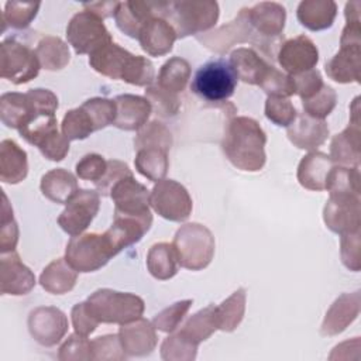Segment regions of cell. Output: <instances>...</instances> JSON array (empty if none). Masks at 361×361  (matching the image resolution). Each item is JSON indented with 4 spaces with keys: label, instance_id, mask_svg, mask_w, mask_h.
Returning <instances> with one entry per match:
<instances>
[{
    "label": "cell",
    "instance_id": "41",
    "mask_svg": "<svg viewBox=\"0 0 361 361\" xmlns=\"http://www.w3.org/2000/svg\"><path fill=\"white\" fill-rule=\"evenodd\" d=\"M172 142L173 140L169 128L161 121L154 120L144 124L138 130L134 138V148L135 151L144 149V148H159L169 152Z\"/></svg>",
    "mask_w": 361,
    "mask_h": 361
},
{
    "label": "cell",
    "instance_id": "54",
    "mask_svg": "<svg viewBox=\"0 0 361 361\" xmlns=\"http://www.w3.org/2000/svg\"><path fill=\"white\" fill-rule=\"evenodd\" d=\"M58 358L61 361L93 360L92 341H89L85 336H79L78 333L71 334L66 341L59 347Z\"/></svg>",
    "mask_w": 361,
    "mask_h": 361
},
{
    "label": "cell",
    "instance_id": "19",
    "mask_svg": "<svg viewBox=\"0 0 361 361\" xmlns=\"http://www.w3.org/2000/svg\"><path fill=\"white\" fill-rule=\"evenodd\" d=\"M134 56V54L111 41L89 55V65L106 78L124 80Z\"/></svg>",
    "mask_w": 361,
    "mask_h": 361
},
{
    "label": "cell",
    "instance_id": "33",
    "mask_svg": "<svg viewBox=\"0 0 361 361\" xmlns=\"http://www.w3.org/2000/svg\"><path fill=\"white\" fill-rule=\"evenodd\" d=\"M39 188L48 200L58 204H66L79 190L76 176L63 168H55L42 175Z\"/></svg>",
    "mask_w": 361,
    "mask_h": 361
},
{
    "label": "cell",
    "instance_id": "11",
    "mask_svg": "<svg viewBox=\"0 0 361 361\" xmlns=\"http://www.w3.org/2000/svg\"><path fill=\"white\" fill-rule=\"evenodd\" d=\"M100 207V195L97 190L79 189L65 204L58 216L59 227L69 235L82 234L93 221Z\"/></svg>",
    "mask_w": 361,
    "mask_h": 361
},
{
    "label": "cell",
    "instance_id": "13",
    "mask_svg": "<svg viewBox=\"0 0 361 361\" xmlns=\"http://www.w3.org/2000/svg\"><path fill=\"white\" fill-rule=\"evenodd\" d=\"M323 220L330 231L340 235L360 231V196L331 193L323 209Z\"/></svg>",
    "mask_w": 361,
    "mask_h": 361
},
{
    "label": "cell",
    "instance_id": "7",
    "mask_svg": "<svg viewBox=\"0 0 361 361\" xmlns=\"http://www.w3.org/2000/svg\"><path fill=\"white\" fill-rule=\"evenodd\" d=\"M66 38L78 55H90L113 41L103 20L87 10H82L71 18L66 27Z\"/></svg>",
    "mask_w": 361,
    "mask_h": 361
},
{
    "label": "cell",
    "instance_id": "2",
    "mask_svg": "<svg viewBox=\"0 0 361 361\" xmlns=\"http://www.w3.org/2000/svg\"><path fill=\"white\" fill-rule=\"evenodd\" d=\"M158 16L165 18L178 38L199 35L213 28L219 20V3L213 0L158 1Z\"/></svg>",
    "mask_w": 361,
    "mask_h": 361
},
{
    "label": "cell",
    "instance_id": "17",
    "mask_svg": "<svg viewBox=\"0 0 361 361\" xmlns=\"http://www.w3.org/2000/svg\"><path fill=\"white\" fill-rule=\"evenodd\" d=\"M248 20L254 30L252 45L257 47L264 39L278 38L283 35L286 10L276 1H261L248 7Z\"/></svg>",
    "mask_w": 361,
    "mask_h": 361
},
{
    "label": "cell",
    "instance_id": "57",
    "mask_svg": "<svg viewBox=\"0 0 361 361\" xmlns=\"http://www.w3.org/2000/svg\"><path fill=\"white\" fill-rule=\"evenodd\" d=\"M71 319H72V326L75 329V333H78L79 336H85V337L92 334L100 324V322L93 314L87 300L80 302L72 307Z\"/></svg>",
    "mask_w": 361,
    "mask_h": 361
},
{
    "label": "cell",
    "instance_id": "22",
    "mask_svg": "<svg viewBox=\"0 0 361 361\" xmlns=\"http://www.w3.org/2000/svg\"><path fill=\"white\" fill-rule=\"evenodd\" d=\"M360 290L340 295L326 312L320 327L322 336H337L343 333L360 314Z\"/></svg>",
    "mask_w": 361,
    "mask_h": 361
},
{
    "label": "cell",
    "instance_id": "9",
    "mask_svg": "<svg viewBox=\"0 0 361 361\" xmlns=\"http://www.w3.org/2000/svg\"><path fill=\"white\" fill-rule=\"evenodd\" d=\"M0 49V73L3 79L14 85H23L38 76L41 65L35 51L18 42L16 38L4 39Z\"/></svg>",
    "mask_w": 361,
    "mask_h": 361
},
{
    "label": "cell",
    "instance_id": "14",
    "mask_svg": "<svg viewBox=\"0 0 361 361\" xmlns=\"http://www.w3.org/2000/svg\"><path fill=\"white\" fill-rule=\"evenodd\" d=\"M31 337L44 347L56 345L68 331L66 314L55 306L34 309L27 320Z\"/></svg>",
    "mask_w": 361,
    "mask_h": 361
},
{
    "label": "cell",
    "instance_id": "50",
    "mask_svg": "<svg viewBox=\"0 0 361 361\" xmlns=\"http://www.w3.org/2000/svg\"><path fill=\"white\" fill-rule=\"evenodd\" d=\"M264 111L267 118L279 127H289L298 116L296 107L286 97L268 96Z\"/></svg>",
    "mask_w": 361,
    "mask_h": 361
},
{
    "label": "cell",
    "instance_id": "25",
    "mask_svg": "<svg viewBox=\"0 0 361 361\" xmlns=\"http://www.w3.org/2000/svg\"><path fill=\"white\" fill-rule=\"evenodd\" d=\"M116 118L113 126L124 131L140 130L152 113L149 102L138 94H118L114 99Z\"/></svg>",
    "mask_w": 361,
    "mask_h": 361
},
{
    "label": "cell",
    "instance_id": "15",
    "mask_svg": "<svg viewBox=\"0 0 361 361\" xmlns=\"http://www.w3.org/2000/svg\"><path fill=\"white\" fill-rule=\"evenodd\" d=\"M110 197L114 203V214L152 219L149 210V190L142 183L137 182L134 175L118 180L113 186Z\"/></svg>",
    "mask_w": 361,
    "mask_h": 361
},
{
    "label": "cell",
    "instance_id": "38",
    "mask_svg": "<svg viewBox=\"0 0 361 361\" xmlns=\"http://www.w3.org/2000/svg\"><path fill=\"white\" fill-rule=\"evenodd\" d=\"M190 65L186 59L180 56L169 58L159 69L157 85L168 92L179 93L185 90L189 79H190Z\"/></svg>",
    "mask_w": 361,
    "mask_h": 361
},
{
    "label": "cell",
    "instance_id": "51",
    "mask_svg": "<svg viewBox=\"0 0 361 361\" xmlns=\"http://www.w3.org/2000/svg\"><path fill=\"white\" fill-rule=\"evenodd\" d=\"M82 107L90 114L96 131L110 126L116 118V103L107 97H92L82 103Z\"/></svg>",
    "mask_w": 361,
    "mask_h": 361
},
{
    "label": "cell",
    "instance_id": "55",
    "mask_svg": "<svg viewBox=\"0 0 361 361\" xmlns=\"http://www.w3.org/2000/svg\"><path fill=\"white\" fill-rule=\"evenodd\" d=\"M130 175H133V172L127 164L117 161V159L107 161V169H106L103 178L94 183L97 193L102 196H110L113 186L118 180H121L123 178L130 176Z\"/></svg>",
    "mask_w": 361,
    "mask_h": 361
},
{
    "label": "cell",
    "instance_id": "31",
    "mask_svg": "<svg viewBox=\"0 0 361 361\" xmlns=\"http://www.w3.org/2000/svg\"><path fill=\"white\" fill-rule=\"evenodd\" d=\"M337 16V4L333 0H303L299 3L296 17L310 31L330 28Z\"/></svg>",
    "mask_w": 361,
    "mask_h": 361
},
{
    "label": "cell",
    "instance_id": "6",
    "mask_svg": "<svg viewBox=\"0 0 361 361\" xmlns=\"http://www.w3.org/2000/svg\"><path fill=\"white\" fill-rule=\"evenodd\" d=\"M117 255L106 231L71 237L65 248V259L78 272H94Z\"/></svg>",
    "mask_w": 361,
    "mask_h": 361
},
{
    "label": "cell",
    "instance_id": "46",
    "mask_svg": "<svg viewBox=\"0 0 361 361\" xmlns=\"http://www.w3.org/2000/svg\"><path fill=\"white\" fill-rule=\"evenodd\" d=\"M145 99L149 102L154 113L158 117L169 118L178 114L180 107V100L178 93L168 92L158 85H151L145 89Z\"/></svg>",
    "mask_w": 361,
    "mask_h": 361
},
{
    "label": "cell",
    "instance_id": "43",
    "mask_svg": "<svg viewBox=\"0 0 361 361\" xmlns=\"http://www.w3.org/2000/svg\"><path fill=\"white\" fill-rule=\"evenodd\" d=\"M61 128H62V134L69 141L85 140L92 133L96 131L90 114L82 107V104L79 107L71 109L65 113V116L62 118Z\"/></svg>",
    "mask_w": 361,
    "mask_h": 361
},
{
    "label": "cell",
    "instance_id": "30",
    "mask_svg": "<svg viewBox=\"0 0 361 361\" xmlns=\"http://www.w3.org/2000/svg\"><path fill=\"white\" fill-rule=\"evenodd\" d=\"M28 175L27 152L13 140L0 142V180L16 185Z\"/></svg>",
    "mask_w": 361,
    "mask_h": 361
},
{
    "label": "cell",
    "instance_id": "21",
    "mask_svg": "<svg viewBox=\"0 0 361 361\" xmlns=\"http://www.w3.org/2000/svg\"><path fill=\"white\" fill-rule=\"evenodd\" d=\"M38 117H41V114L35 109L28 93L10 92L1 94L0 118L6 127L20 131Z\"/></svg>",
    "mask_w": 361,
    "mask_h": 361
},
{
    "label": "cell",
    "instance_id": "47",
    "mask_svg": "<svg viewBox=\"0 0 361 361\" xmlns=\"http://www.w3.org/2000/svg\"><path fill=\"white\" fill-rule=\"evenodd\" d=\"M337 104V94L334 89L329 85H323V87L310 99L302 100L303 111L307 116H312L314 118L324 120L336 107Z\"/></svg>",
    "mask_w": 361,
    "mask_h": 361
},
{
    "label": "cell",
    "instance_id": "37",
    "mask_svg": "<svg viewBox=\"0 0 361 361\" xmlns=\"http://www.w3.org/2000/svg\"><path fill=\"white\" fill-rule=\"evenodd\" d=\"M216 330H219L216 306L209 305L190 316L185 322L179 333H182L186 338L199 345L202 341L207 340Z\"/></svg>",
    "mask_w": 361,
    "mask_h": 361
},
{
    "label": "cell",
    "instance_id": "26",
    "mask_svg": "<svg viewBox=\"0 0 361 361\" xmlns=\"http://www.w3.org/2000/svg\"><path fill=\"white\" fill-rule=\"evenodd\" d=\"M327 76L337 83H358L361 78V44H340V51L324 65Z\"/></svg>",
    "mask_w": 361,
    "mask_h": 361
},
{
    "label": "cell",
    "instance_id": "12",
    "mask_svg": "<svg viewBox=\"0 0 361 361\" xmlns=\"http://www.w3.org/2000/svg\"><path fill=\"white\" fill-rule=\"evenodd\" d=\"M248 7H243L234 20L230 23L203 34L196 35V39L212 52L223 55L233 45L243 42H252L254 30L248 20Z\"/></svg>",
    "mask_w": 361,
    "mask_h": 361
},
{
    "label": "cell",
    "instance_id": "32",
    "mask_svg": "<svg viewBox=\"0 0 361 361\" xmlns=\"http://www.w3.org/2000/svg\"><path fill=\"white\" fill-rule=\"evenodd\" d=\"M230 63L233 65L237 78L248 85H259L267 75L271 65L259 56L252 48H237L230 54Z\"/></svg>",
    "mask_w": 361,
    "mask_h": 361
},
{
    "label": "cell",
    "instance_id": "45",
    "mask_svg": "<svg viewBox=\"0 0 361 361\" xmlns=\"http://www.w3.org/2000/svg\"><path fill=\"white\" fill-rule=\"evenodd\" d=\"M197 344L182 333L168 336L161 344V358L165 361H192L196 358Z\"/></svg>",
    "mask_w": 361,
    "mask_h": 361
},
{
    "label": "cell",
    "instance_id": "52",
    "mask_svg": "<svg viewBox=\"0 0 361 361\" xmlns=\"http://www.w3.org/2000/svg\"><path fill=\"white\" fill-rule=\"evenodd\" d=\"M18 243V226L13 216V209L8 204L6 193H3L1 204V227H0V252L16 251Z\"/></svg>",
    "mask_w": 361,
    "mask_h": 361
},
{
    "label": "cell",
    "instance_id": "28",
    "mask_svg": "<svg viewBox=\"0 0 361 361\" xmlns=\"http://www.w3.org/2000/svg\"><path fill=\"white\" fill-rule=\"evenodd\" d=\"M360 147H361L360 123L351 121L347 128H344L340 134H336L333 137L329 157L334 164L358 168L360 158H361Z\"/></svg>",
    "mask_w": 361,
    "mask_h": 361
},
{
    "label": "cell",
    "instance_id": "4",
    "mask_svg": "<svg viewBox=\"0 0 361 361\" xmlns=\"http://www.w3.org/2000/svg\"><path fill=\"white\" fill-rule=\"evenodd\" d=\"M237 73L226 58L210 59L195 72L190 90L206 102H226L237 87Z\"/></svg>",
    "mask_w": 361,
    "mask_h": 361
},
{
    "label": "cell",
    "instance_id": "35",
    "mask_svg": "<svg viewBox=\"0 0 361 361\" xmlns=\"http://www.w3.org/2000/svg\"><path fill=\"white\" fill-rule=\"evenodd\" d=\"M178 257L172 243H157L147 252V268L159 281L171 279L178 272Z\"/></svg>",
    "mask_w": 361,
    "mask_h": 361
},
{
    "label": "cell",
    "instance_id": "49",
    "mask_svg": "<svg viewBox=\"0 0 361 361\" xmlns=\"http://www.w3.org/2000/svg\"><path fill=\"white\" fill-rule=\"evenodd\" d=\"M258 86L268 96L289 99L290 96L295 94V83L292 76L274 68L272 65Z\"/></svg>",
    "mask_w": 361,
    "mask_h": 361
},
{
    "label": "cell",
    "instance_id": "44",
    "mask_svg": "<svg viewBox=\"0 0 361 361\" xmlns=\"http://www.w3.org/2000/svg\"><path fill=\"white\" fill-rule=\"evenodd\" d=\"M41 7L39 1H30V3H23V1H7L4 4V11H3V31L6 27H11L16 30H24L27 28L31 21L37 17L38 10Z\"/></svg>",
    "mask_w": 361,
    "mask_h": 361
},
{
    "label": "cell",
    "instance_id": "39",
    "mask_svg": "<svg viewBox=\"0 0 361 361\" xmlns=\"http://www.w3.org/2000/svg\"><path fill=\"white\" fill-rule=\"evenodd\" d=\"M135 169L151 182H158L165 178L169 159L168 152L159 148H144L138 149L134 158Z\"/></svg>",
    "mask_w": 361,
    "mask_h": 361
},
{
    "label": "cell",
    "instance_id": "5",
    "mask_svg": "<svg viewBox=\"0 0 361 361\" xmlns=\"http://www.w3.org/2000/svg\"><path fill=\"white\" fill-rule=\"evenodd\" d=\"M87 303L100 323L120 326L140 319L145 309V303L140 296L109 288L94 290L87 298Z\"/></svg>",
    "mask_w": 361,
    "mask_h": 361
},
{
    "label": "cell",
    "instance_id": "24",
    "mask_svg": "<svg viewBox=\"0 0 361 361\" xmlns=\"http://www.w3.org/2000/svg\"><path fill=\"white\" fill-rule=\"evenodd\" d=\"M155 16H158V1H118L114 20L123 34L138 39L142 27Z\"/></svg>",
    "mask_w": 361,
    "mask_h": 361
},
{
    "label": "cell",
    "instance_id": "29",
    "mask_svg": "<svg viewBox=\"0 0 361 361\" xmlns=\"http://www.w3.org/2000/svg\"><path fill=\"white\" fill-rule=\"evenodd\" d=\"M334 162L320 151H312L305 155L298 165V180L307 190L320 192L326 188V178Z\"/></svg>",
    "mask_w": 361,
    "mask_h": 361
},
{
    "label": "cell",
    "instance_id": "16",
    "mask_svg": "<svg viewBox=\"0 0 361 361\" xmlns=\"http://www.w3.org/2000/svg\"><path fill=\"white\" fill-rule=\"evenodd\" d=\"M276 59L285 73L293 76L314 69L319 62V49L307 35H298L282 42Z\"/></svg>",
    "mask_w": 361,
    "mask_h": 361
},
{
    "label": "cell",
    "instance_id": "27",
    "mask_svg": "<svg viewBox=\"0 0 361 361\" xmlns=\"http://www.w3.org/2000/svg\"><path fill=\"white\" fill-rule=\"evenodd\" d=\"M176 38L172 25L165 18L155 16L142 27L138 42L149 56H162L172 51Z\"/></svg>",
    "mask_w": 361,
    "mask_h": 361
},
{
    "label": "cell",
    "instance_id": "61",
    "mask_svg": "<svg viewBox=\"0 0 361 361\" xmlns=\"http://www.w3.org/2000/svg\"><path fill=\"white\" fill-rule=\"evenodd\" d=\"M118 1H96V3H85L83 8L92 11L93 14L99 16L102 20L107 17H113L117 10Z\"/></svg>",
    "mask_w": 361,
    "mask_h": 361
},
{
    "label": "cell",
    "instance_id": "53",
    "mask_svg": "<svg viewBox=\"0 0 361 361\" xmlns=\"http://www.w3.org/2000/svg\"><path fill=\"white\" fill-rule=\"evenodd\" d=\"M93 360H126L118 334H106L92 340Z\"/></svg>",
    "mask_w": 361,
    "mask_h": 361
},
{
    "label": "cell",
    "instance_id": "1",
    "mask_svg": "<svg viewBox=\"0 0 361 361\" xmlns=\"http://www.w3.org/2000/svg\"><path fill=\"white\" fill-rule=\"evenodd\" d=\"M267 134L259 123L247 116L231 117L221 138V151L233 166L245 172H258L267 161Z\"/></svg>",
    "mask_w": 361,
    "mask_h": 361
},
{
    "label": "cell",
    "instance_id": "23",
    "mask_svg": "<svg viewBox=\"0 0 361 361\" xmlns=\"http://www.w3.org/2000/svg\"><path fill=\"white\" fill-rule=\"evenodd\" d=\"M289 141L299 149L313 151L329 137V126L324 120L307 116L305 111L298 113L295 121L286 127Z\"/></svg>",
    "mask_w": 361,
    "mask_h": 361
},
{
    "label": "cell",
    "instance_id": "8",
    "mask_svg": "<svg viewBox=\"0 0 361 361\" xmlns=\"http://www.w3.org/2000/svg\"><path fill=\"white\" fill-rule=\"evenodd\" d=\"M149 206L162 219L180 223L189 219L193 202L183 185L173 179L164 178L151 189Z\"/></svg>",
    "mask_w": 361,
    "mask_h": 361
},
{
    "label": "cell",
    "instance_id": "3",
    "mask_svg": "<svg viewBox=\"0 0 361 361\" xmlns=\"http://www.w3.org/2000/svg\"><path fill=\"white\" fill-rule=\"evenodd\" d=\"M172 245L178 257V264L182 268L200 271L212 262L216 241L206 226L200 223H186L176 230Z\"/></svg>",
    "mask_w": 361,
    "mask_h": 361
},
{
    "label": "cell",
    "instance_id": "42",
    "mask_svg": "<svg viewBox=\"0 0 361 361\" xmlns=\"http://www.w3.org/2000/svg\"><path fill=\"white\" fill-rule=\"evenodd\" d=\"M360 171L354 166H343L333 165L327 178L326 188L330 195L331 193H347L360 196Z\"/></svg>",
    "mask_w": 361,
    "mask_h": 361
},
{
    "label": "cell",
    "instance_id": "58",
    "mask_svg": "<svg viewBox=\"0 0 361 361\" xmlns=\"http://www.w3.org/2000/svg\"><path fill=\"white\" fill-rule=\"evenodd\" d=\"M292 79L295 83V94H298L302 100L314 96L324 85L322 73L317 69H310L299 75H293Z\"/></svg>",
    "mask_w": 361,
    "mask_h": 361
},
{
    "label": "cell",
    "instance_id": "48",
    "mask_svg": "<svg viewBox=\"0 0 361 361\" xmlns=\"http://www.w3.org/2000/svg\"><path fill=\"white\" fill-rule=\"evenodd\" d=\"M193 300L192 299H183L172 303L171 306L165 307L159 313L155 314L152 319V324L157 330L164 333H172L178 329L186 313L189 312Z\"/></svg>",
    "mask_w": 361,
    "mask_h": 361
},
{
    "label": "cell",
    "instance_id": "59",
    "mask_svg": "<svg viewBox=\"0 0 361 361\" xmlns=\"http://www.w3.org/2000/svg\"><path fill=\"white\" fill-rule=\"evenodd\" d=\"M340 254L341 261L345 268L350 271L358 272L361 268V259H360V231L347 233L341 235L340 243Z\"/></svg>",
    "mask_w": 361,
    "mask_h": 361
},
{
    "label": "cell",
    "instance_id": "18",
    "mask_svg": "<svg viewBox=\"0 0 361 361\" xmlns=\"http://www.w3.org/2000/svg\"><path fill=\"white\" fill-rule=\"evenodd\" d=\"M35 286L34 272L20 259L16 251L1 254L0 292L1 295H27Z\"/></svg>",
    "mask_w": 361,
    "mask_h": 361
},
{
    "label": "cell",
    "instance_id": "10",
    "mask_svg": "<svg viewBox=\"0 0 361 361\" xmlns=\"http://www.w3.org/2000/svg\"><path fill=\"white\" fill-rule=\"evenodd\" d=\"M18 133L28 144L37 147L42 157L49 161L59 162L69 152V140L59 133L55 116H41Z\"/></svg>",
    "mask_w": 361,
    "mask_h": 361
},
{
    "label": "cell",
    "instance_id": "20",
    "mask_svg": "<svg viewBox=\"0 0 361 361\" xmlns=\"http://www.w3.org/2000/svg\"><path fill=\"white\" fill-rule=\"evenodd\" d=\"M155 330L157 329L152 322L142 317L121 324L118 337L124 353L131 357H144L151 354L158 343Z\"/></svg>",
    "mask_w": 361,
    "mask_h": 361
},
{
    "label": "cell",
    "instance_id": "60",
    "mask_svg": "<svg viewBox=\"0 0 361 361\" xmlns=\"http://www.w3.org/2000/svg\"><path fill=\"white\" fill-rule=\"evenodd\" d=\"M27 93L31 97L35 109L41 116H55L59 102L54 92H51L49 89L37 87V89H30Z\"/></svg>",
    "mask_w": 361,
    "mask_h": 361
},
{
    "label": "cell",
    "instance_id": "36",
    "mask_svg": "<svg viewBox=\"0 0 361 361\" xmlns=\"http://www.w3.org/2000/svg\"><path fill=\"white\" fill-rule=\"evenodd\" d=\"M35 55L41 68L47 71H61L71 61L68 44L62 38L54 35H47L37 44Z\"/></svg>",
    "mask_w": 361,
    "mask_h": 361
},
{
    "label": "cell",
    "instance_id": "34",
    "mask_svg": "<svg viewBox=\"0 0 361 361\" xmlns=\"http://www.w3.org/2000/svg\"><path fill=\"white\" fill-rule=\"evenodd\" d=\"M78 281V271L65 258L51 261L39 275V285L48 293L63 295L71 292Z\"/></svg>",
    "mask_w": 361,
    "mask_h": 361
},
{
    "label": "cell",
    "instance_id": "40",
    "mask_svg": "<svg viewBox=\"0 0 361 361\" xmlns=\"http://www.w3.org/2000/svg\"><path fill=\"white\" fill-rule=\"evenodd\" d=\"M245 289L238 288L226 300L216 306L219 330L230 333L238 327L245 313Z\"/></svg>",
    "mask_w": 361,
    "mask_h": 361
},
{
    "label": "cell",
    "instance_id": "56",
    "mask_svg": "<svg viewBox=\"0 0 361 361\" xmlns=\"http://www.w3.org/2000/svg\"><path fill=\"white\" fill-rule=\"evenodd\" d=\"M107 169V161L100 154H86L76 164V175L83 180L97 182Z\"/></svg>",
    "mask_w": 361,
    "mask_h": 361
}]
</instances>
